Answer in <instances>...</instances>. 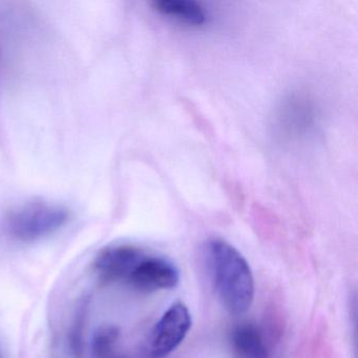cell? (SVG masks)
Listing matches in <instances>:
<instances>
[{
	"mask_svg": "<svg viewBox=\"0 0 358 358\" xmlns=\"http://www.w3.org/2000/svg\"><path fill=\"white\" fill-rule=\"evenodd\" d=\"M231 345L238 358H269L263 334L250 322H243L234 329Z\"/></svg>",
	"mask_w": 358,
	"mask_h": 358,
	"instance_id": "cell-6",
	"label": "cell"
},
{
	"mask_svg": "<svg viewBox=\"0 0 358 358\" xmlns=\"http://www.w3.org/2000/svg\"><path fill=\"white\" fill-rule=\"evenodd\" d=\"M192 318L181 301L173 303L161 316L150 335L148 354L152 358H164L173 353L192 329Z\"/></svg>",
	"mask_w": 358,
	"mask_h": 358,
	"instance_id": "cell-3",
	"label": "cell"
},
{
	"mask_svg": "<svg viewBox=\"0 0 358 358\" xmlns=\"http://www.w3.org/2000/svg\"><path fill=\"white\" fill-rule=\"evenodd\" d=\"M118 339L119 330L116 327H101L96 331L92 341L94 358H121L116 353Z\"/></svg>",
	"mask_w": 358,
	"mask_h": 358,
	"instance_id": "cell-8",
	"label": "cell"
},
{
	"mask_svg": "<svg viewBox=\"0 0 358 358\" xmlns=\"http://www.w3.org/2000/svg\"><path fill=\"white\" fill-rule=\"evenodd\" d=\"M68 209L50 203L32 202L10 211L5 219L6 232L22 243L41 240L66 225Z\"/></svg>",
	"mask_w": 358,
	"mask_h": 358,
	"instance_id": "cell-2",
	"label": "cell"
},
{
	"mask_svg": "<svg viewBox=\"0 0 358 358\" xmlns=\"http://www.w3.org/2000/svg\"><path fill=\"white\" fill-rule=\"evenodd\" d=\"M146 253L145 250L134 245L121 244L108 247L96 259V271L103 282H127Z\"/></svg>",
	"mask_w": 358,
	"mask_h": 358,
	"instance_id": "cell-5",
	"label": "cell"
},
{
	"mask_svg": "<svg viewBox=\"0 0 358 358\" xmlns=\"http://www.w3.org/2000/svg\"><path fill=\"white\" fill-rule=\"evenodd\" d=\"M140 292L169 290L180 282V271L175 263L162 255L146 253L127 280Z\"/></svg>",
	"mask_w": 358,
	"mask_h": 358,
	"instance_id": "cell-4",
	"label": "cell"
},
{
	"mask_svg": "<svg viewBox=\"0 0 358 358\" xmlns=\"http://www.w3.org/2000/svg\"><path fill=\"white\" fill-rule=\"evenodd\" d=\"M154 7L162 15L187 26L201 27L207 22L204 8L192 0H160L154 3Z\"/></svg>",
	"mask_w": 358,
	"mask_h": 358,
	"instance_id": "cell-7",
	"label": "cell"
},
{
	"mask_svg": "<svg viewBox=\"0 0 358 358\" xmlns=\"http://www.w3.org/2000/svg\"><path fill=\"white\" fill-rule=\"evenodd\" d=\"M211 282L222 306L229 313L248 311L255 299V278L242 253L222 238H211L204 247Z\"/></svg>",
	"mask_w": 358,
	"mask_h": 358,
	"instance_id": "cell-1",
	"label": "cell"
}]
</instances>
